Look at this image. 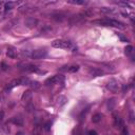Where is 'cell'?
Masks as SVG:
<instances>
[{
    "label": "cell",
    "mask_w": 135,
    "mask_h": 135,
    "mask_svg": "<svg viewBox=\"0 0 135 135\" xmlns=\"http://www.w3.org/2000/svg\"><path fill=\"white\" fill-rule=\"evenodd\" d=\"M13 6H14L13 2H8V3H6V11H10V10L13 8Z\"/></svg>",
    "instance_id": "obj_20"
},
{
    "label": "cell",
    "mask_w": 135,
    "mask_h": 135,
    "mask_svg": "<svg viewBox=\"0 0 135 135\" xmlns=\"http://www.w3.org/2000/svg\"><path fill=\"white\" fill-rule=\"evenodd\" d=\"M122 135H129V131H128L127 127H124L122 129Z\"/></svg>",
    "instance_id": "obj_22"
},
{
    "label": "cell",
    "mask_w": 135,
    "mask_h": 135,
    "mask_svg": "<svg viewBox=\"0 0 135 135\" xmlns=\"http://www.w3.org/2000/svg\"><path fill=\"white\" fill-rule=\"evenodd\" d=\"M16 135H23V133H22V132H19V133H17Z\"/></svg>",
    "instance_id": "obj_28"
},
{
    "label": "cell",
    "mask_w": 135,
    "mask_h": 135,
    "mask_svg": "<svg viewBox=\"0 0 135 135\" xmlns=\"http://www.w3.org/2000/svg\"><path fill=\"white\" fill-rule=\"evenodd\" d=\"M6 55L10 57V58H16L17 57V51L15 49H13V48H8V52H6Z\"/></svg>",
    "instance_id": "obj_11"
},
{
    "label": "cell",
    "mask_w": 135,
    "mask_h": 135,
    "mask_svg": "<svg viewBox=\"0 0 135 135\" xmlns=\"http://www.w3.org/2000/svg\"><path fill=\"white\" fill-rule=\"evenodd\" d=\"M101 117H102V115L101 114H95V115H93V118H92V122H95V124H97V122H99L100 120H101Z\"/></svg>",
    "instance_id": "obj_13"
},
{
    "label": "cell",
    "mask_w": 135,
    "mask_h": 135,
    "mask_svg": "<svg viewBox=\"0 0 135 135\" xmlns=\"http://www.w3.org/2000/svg\"><path fill=\"white\" fill-rule=\"evenodd\" d=\"M117 35H118V37H119V38H120V39H122V41H127V42H128V39H127V38H124V37L122 35V34H117Z\"/></svg>",
    "instance_id": "obj_23"
},
{
    "label": "cell",
    "mask_w": 135,
    "mask_h": 135,
    "mask_svg": "<svg viewBox=\"0 0 135 135\" xmlns=\"http://www.w3.org/2000/svg\"><path fill=\"white\" fill-rule=\"evenodd\" d=\"M6 11V3L4 2H0V14L3 13Z\"/></svg>",
    "instance_id": "obj_21"
},
{
    "label": "cell",
    "mask_w": 135,
    "mask_h": 135,
    "mask_svg": "<svg viewBox=\"0 0 135 135\" xmlns=\"http://www.w3.org/2000/svg\"><path fill=\"white\" fill-rule=\"evenodd\" d=\"M2 66H3V68H2V69H3V70H6V64H2Z\"/></svg>",
    "instance_id": "obj_27"
},
{
    "label": "cell",
    "mask_w": 135,
    "mask_h": 135,
    "mask_svg": "<svg viewBox=\"0 0 135 135\" xmlns=\"http://www.w3.org/2000/svg\"><path fill=\"white\" fill-rule=\"evenodd\" d=\"M53 48H56V49H64V50H72L73 49V44L70 41L66 40H55L52 43Z\"/></svg>",
    "instance_id": "obj_2"
},
{
    "label": "cell",
    "mask_w": 135,
    "mask_h": 135,
    "mask_svg": "<svg viewBox=\"0 0 135 135\" xmlns=\"http://www.w3.org/2000/svg\"><path fill=\"white\" fill-rule=\"evenodd\" d=\"M89 73L92 77H97V76H101L104 74V72L100 69H97V68H92V69L89 70Z\"/></svg>",
    "instance_id": "obj_9"
},
{
    "label": "cell",
    "mask_w": 135,
    "mask_h": 135,
    "mask_svg": "<svg viewBox=\"0 0 135 135\" xmlns=\"http://www.w3.org/2000/svg\"><path fill=\"white\" fill-rule=\"evenodd\" d=\"M17 86H21V79H14V80H12L11 82L6 86V91H11L12 89H14Z\"/></svg>",
    "instance_id": "obj_7"
},
{
    "label": "cell",
    "mask_w": 135,
    "mask_h": 135,
    "mask_svg": "<svg viewBox=\"0 0 135 135\" xmlns=\"http://www.w3.org/2000/svg\"><path fill=\"white\" fill-rule=\"evenodd\" d=\"M31 58L33 59H42V58H44V57L46 56V52L44 50H36V51H33L31 54Z\"/></svg>",
    "instance_id": "obj_4"
},
{
    "label": "cell",
    "mask_w": 135,
    "mask_h": 135,
    "mask_svg": "<svg viewBox=\"0 0 135 135\" xmlns=\"http://www.w3.org/2000/svg\"><path fill=\"white\" fill-rule=\"evenodd\" d=\"M46 131H50V129H51V122H48V124H46Z\"/></svg>",
    "instance_id": "obj_24"
},
{
    "label": "cell",
    "mask_w": 135,
    "mask_h": 135,
    "mask_svg": "<svg viewBox=\"0 0 135 135\" xmlns=\"http://www.w3.org/2000/svg\"><path fill=\"white\" fill-rule=\"evenodd\" d=\"M107 88H108V90L111 91V92L116 93L117 91H118V84H117V81L115 80V79H111L109 82H108Z\"/></svg>",
    "instance_id": "obj_5"
},
{
    "label": "cell",
    "mask_w": 135,
    "mask_h": 135,
    "mask_svg": "<svg viewBox=\"0 0 135 135\" xmlns=\"http://www.w3.org/2000/svg\"><path fill=\"white\" fill-rule=\"evenodd\" d=\"M3 119V112H0V120Z\"/></svg>",
    "instance_id": "obj_26"
},
{
    "label": "cell",
    "mask_w": 135,
    "mask_h": 135,
    "mask_svg": "<svg viewBox=\"0 0 135 135\" xmlns=\"http://www.w3.org/2000/svg\"><path fill=\"white\" fill-rule=\"evenodd\" d=\"M102 13H106V14H109V13H114V10L113 8H101L100 10Z\"/></svg>",
    "instance_id": "obj_19"
},
{
    "label": "cell",
    "mask_w": 135,
    "mask_h": 135,
    "mask_svg": "<svg viewBox=\"0 0 135 135\" xmlns=\"http://www.w3.org/2000/svg\"><path fill=\"white\" fill-rule=\"evenodd\" d=\"M42 129H43V127L36 126L35 128H34V131H33V133L35 134V135H40V134H41V132H42Z\"/></svg>",
    "instance_id": "obj_14"
},
{
    "label": "cell",
    "mask_w": 135,
    "mask_h": 135,
    "mask_svg": "<svg viewBox=\"0 0 135 135\" xmlns=\"http://www.w3.org/2000/svg\"><path fill=\"white\" fill-rule=\"evenodd\" d=\"M26 72H31V73H39V74L43 73V72H41L39 70V68H37L35 66H26Z\"/></svg>",
    "instance_id": "obj_10"
},
{
    "label": "cell",
    "mask_w": 135,
    "mask_h": 135,
    "mask_svg": "<svg viewBox=\"0 0 135 135\" xmlns=\"http://www.w3.org/2000/svg\"><path fill=\"white\" fill-rule=\"evenodd\" d=\"M114 126H115V128H117V129H119V130H122V129L124 127V120L120 118L119 116H114Z\"/></svg>",
    "instance_id": "obj_8"
},
{
    "label": "cell",
    "mask_w": 135,
    "mask_h": 135,
    "mask_svg": "<svg viewBox=\"0 0 135 135\" xmlns=\"http://www.w3.org/2000/svg\"><path fill=\"white\" fill-rule=\"evenodd\" d=\"M124 53H126V55H131L133 53V46H128L126 49H124Z\"/></svg>",
    "instance_id": "obj_16"
},
{
    "label": "cell",
    "mask_w": 135,
    "mask_h": 135,
    "mask_svg": "<svg viewBox=\"0 0 135 135\" xmlns=\"http://www.w3.org/2000/svg\"><path fill=\"white\" fill-rule=\"evenodd\" d=\"M32 98H33V93L31 92V91H26V92L23 93L22 97H21V100L26 104H28L32 101Z\"/></svg>",
    "instance_id": "obj_6"
},
{
    "label": "cell",
    "mask_w": 135,
    "mask_h": 135,
    "mask_svg": "<svg viewBox=\"0 0 135 135\" xmlns=\"http://www.w3.org/2000/svg\"><path fill=\"white\" fill-rule=\"evenodd\" d=\"M12 122L14 124H17V126H22V124H23V120L20 117H13L12 118Z\"/></svg>",
    "instance_id": "obj_12"
},
{
    "label": "cell",
    "mask_w": 135,
    "mask_h": 135,
    "mask_svg": "<svg viewBox=\"0 0 135 135\" xmlns=\"http://www.w3.org/2000/svg\"><path fill=\"white\" fill-rule=\"evenodd\" d=\"M64 82V76L62 75H55L52 78H49L46 80L44 84L46 86H52V84H62Z\"/></svg>",
    "instance_id": "obj_3"
},
{
    "label": "cell",
    "mask_w": 135,
    "mask_h": 135,
    "mask_svg": "<svg viewBox=\"0 0 135 135\" xmlns=\"http://www.w3.org/2000/svg\"><path fill=\"white\" fill-rule=\"evenodd\" d=\"M88 135H97V132L94 131V130H91V131L88 132Z\"/></svg>",
    "instance_id": "obj_25"
},
{
    "label": "cell",
    "mask_w": 135,
    "mask_h": 135,
    "mask_svg": "<svg viewBox=\"0 0 135 135\" xmlns=\"http://www.w3.org/2000/svg\"><path fill=\"white\" fill-rule=\"evenodd\" d=\"M79 70V66H70V68H68V72H70V73H76L77 71Z\"/></svg>",
    "instance_id": "obj_15"
},
{
    "label": "cell",
    "mask_w": 135,
    "mask_h": 135,
    "mask_svg": "<svg viewBox=\"0 0 135 135\" xmlns=\"http://www.w3.org/2000/svg\"><path fill=\"white\" fill-rule=\"evenodd\" d=\"M93 23L98 26H113V28H124V24L122 22H120L118 20H114V19L106 18V19H99V20H94Z\"/></svg>",
    "instance_id": "obj_1"
},
{
    "label": "cell",
    "mask_w": 135,
    "mask_h": 135,
    "mask_svg": "<svg viewBox=\"0 0 135 135\" xmlns=\"http://www.w3.org/2000/svg\"><path fill=\"white\" fill-rule=\"evenodd\" d=\"M30 86H32L34 90H37V89H39V88H40V84H39V82H37V81H31Z\"/></svg>",
    "instance_id": "obj_18"
},
{
    "label": "cell",
    "mask_w": 135,
    "mask_h": 135,
    "mask_svg": "<svg viewBox=\"0 0 135 135\" xmlns=\"http://www.w3.org/2000/svg\"><path fill=\"white\" fill-rule=\"evenodd\" d=\"M68 2L72 3V4H84V3H86L84 0H69Z\"/></svg>",
    "instance_id": "obj_17"
}]
</instances>
